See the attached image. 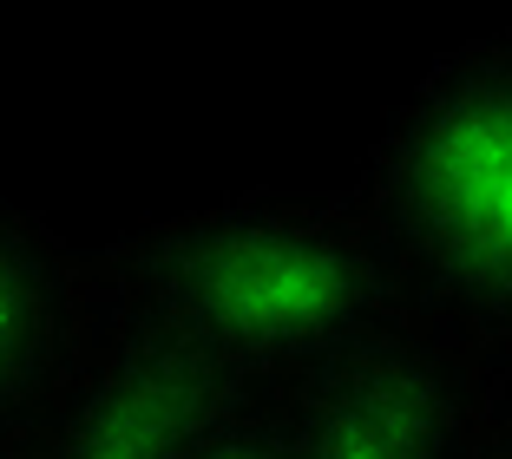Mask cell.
<instances>
[{
  "label": "cell",
  "mask_w": 512,
  "mask_h": 459,
  "mask_svg": "<svg viewBox=\"0 0 512 459\" xmlns=\"http://www.w3.org/2000/svg\"><path fill=\"white\" fill-rule=\"evenodd\" d=\"M394 315L512 335V40L440 53L348 184Z\"/></svg>",
  "instance_id": "obj_2"
},
{
  "label": "cell",
  "mask_w": 512,
  "mask_h": 459,
  "mask_svg": "<svg viewBox=\"0 0 512 459\" xmlns=\"http://www.w3.org/2000/svg\"><path fill=\"white\" fill-rule=\"evenodd\" d=\"M86 328V256L40 210L0 197V459L40 420Z\"/></svg>",
  "instance_id": "obj_5"
},
{
  "label": "cell",
  "mask_w": 512,
  "mask_h": 459,
  "mask_svg": "<svg viewBox=\"0 0 512 459\" xmlns=\"http://www.w3.org/2000/svg\"><path fill=\"white\" fill-rule=\"evenodd\" d=\"M270 381L86 296V328L7 459H256Z\"/></svg>",
  "instance_id": "obj_4"
},
{
  "label": "cell",
  "mask_w": 512,
  "mask_h": 459,
  "mask_svg": "<svg viewBox=\"0 0 512 459\" xmlns=\"http://www.w3.org/2000/svg\"><path fill=\"white\" fill-rule=\"evenodd\" d=\"M86 296L243 374H296L394 315L348 191H243L86 256Z\"/></svg>",
  "instance_id": "obj_1"
},
{
  "label": "cell",
  "mask_w": 512,
  "mask_h": 459,
  "mask_svg": "<svg viewBox=\"0 0 512 459\" xmlns=\"http://www.w3.org/2000/svg\"><path fill=\"white\" fill-rule=\"evenodd\" d=\"M506 381L512 335L467 341L381 315L335 355L276 374L256 459H506Z\"/></svg>",
  "instance_id": "obj_3"
}]
</instances>
